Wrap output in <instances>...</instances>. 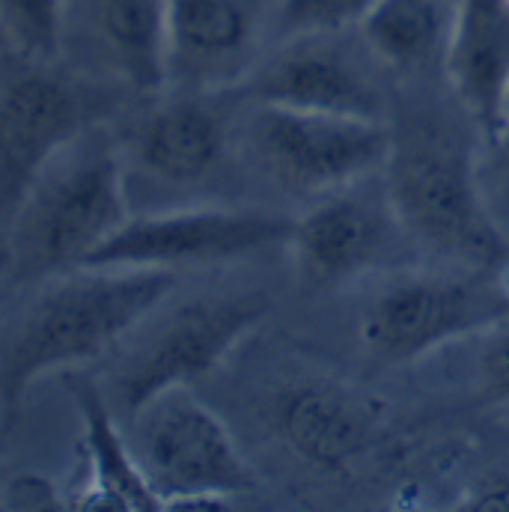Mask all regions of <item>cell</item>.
I'll list each match as a JSON object with an SVG mask.
<instances>
[{"label":"cell","instance_id":"18","mask_svg":"<svg viewBox=\"0 0 509 512\" xmlns=\"http://www.w3.org/2000/svg\"><path fill=\"white\" fill-rule=\"evenodd\" d=\"M509 78V6L504 0H462L447 81L474 114L483 137L498 123Z\"/></svg>","mask_w":509,"mask_h":512},{"label":"cell","instance_id":"3","mask_svg":"<svg viewBox=\"0 0 509 512\" xmlns=\"http://www.w3.org/2000/svg\"><path fill=\"white\" fill-rule=\"evenodd\" d=\"M131 218L120 140L105 126L63 146L3 221V271L15 286H39L81 268Z\"/></svg>","mask_w":509,"mask_h":512},{"label":"cell","instance_id":"9","mask_svg":"<svg viewBox=\"0 0 509 512\" xmlns=\"http://www.w3.org/2000/svg\"><path fill=\"white\" fill-rule=\"evenodd\" d=\"M292 218L239 206H167L131 215L84 265L99 268H197L259 256L289 245Z\"/></svg>","mask_w":509,"mask_h":512},{"label":"cell","instance_id":"10","mask_svg":"<svg viewBox=\"0 0 509 512\" xmlns=\"http://www.w3.org/2000/svg\"><path fill=\"white\" fill-rule=\"evenodd\" d=\"M382 63L349 30H307L280 36L262 54L239 93L251 102L361 120H387Z\"/></svg>","mask_w":509,"mask_h":512},{"label":"cell","instance_id":"22","mask_svg":"<svg viewBox=\"0 0 509 512\" xmlns=\"http://www.w3.org/2000/svg\"><path fill=\"white\" fill-rule=\"evenodd\" d=\"M480 185L495 221L501 227L509 224V123L483 137Z\"/></svg>","mask_w":509,"mask_h":512},{"label":"cell","instance_id":"24","mask_svg":"<svg viewBox=\"0 0 509 512\" xmlns=\"http://www.w3.org/2000/svg\"><path fill=\"white\" fill-rule=\"evenodd\" d=\"M509 123V78H507V84H504V93H501V108H498V123H495V128L492 131H498L501 126H507ZM489 131V134H492ZM486 134V137H489Z\"/></svg>","mask_w":509,"mask_h":512},{"label":"cell","instance_id":"25","mask_svg":"<svg viewBox=\"0 0 509 512\" xmlns=\"http://www.w3.org/2000/svg\"><path fill=\"white\" fill-rule=\"evenodd\" d=\"M504 3H507V6H509V0H504Z\"/></svg>","mask_w":509,"mask_h":512},{"label":"cell","instance_id":"7","mask_svg":"<svg viewBox=\"0 0 509 512\" xmlns=\"http://www.w3.org/2000/svg\"><path fill=\"white\" fill-rule=\"evenodd\" d=\"M256 173L292 197H325L379 176L390 152L387 120L295 111L256 102L239 131Z\"/></svg>","mask_w":509,"mask_h":512},{"label":"cell","instance_id":"17","mask_svg":"<svg viewBox=\"0 0 509 512\" xmlns=\"http://www.w3.org/2000/svg\"><path fill=\"white\" fill-rule=\"evenodd\" d=\"M462 0H376L355 33L399 78L447 75Z\"/></svg>","mask_w":509,"mask_h":512},{"label":"cell","instance_id":"19","mask_svg":"<svg viewBox=\"0 0 509 512\" xmlns=\"http://www.w3.org/2000/svg\"><path fill=\"white\" fill-rule=\"evenodd\" d=\"M9 51L33 60H57L66 45L69 0H0Z\"/></svg>","mask_w":509,"mask_h":512},{"label":"cell","instance_id":"1","mask_svg":"<svg viewBox=\"0 0 509 512\" xmlns=\"http://www.w3.org/2000/svg\"><path fill=\"white\" fill-rule=\"evenodd\" d=\"M382 179L414 245L450 265H501L507 245L483 185V128L462 105L411 99L390 117Z\"/></svg>","mask_w":509,"mask_h":512},{"label":"cell","instance_id":"12","mask_svg":"<svg viewBox=\"0 0 509 512\" xmlns=\"http://www.w3.org/2000/svg\"><path fill=\"white\" fill-rule=\"evenodd\" d=\"M280 0H167V90H239L262 60Z\"/></svg>","mask_w":509,"mask_h":512},{"label":"cell","instance_id":"13","mask_svg":"<svg viewBox=\"0 0 509 512\" xmlns=\"http://www.w3.org/2000/svg\"><path fill=\"white\" fill-rule=\"evenodd\" d=\"M224 93H158L120 140L126 176L137 173L170 194L200 191L221 176L233 146Z\"/></svg>","mask_w":509,"mask_h":512},{"label":"cell","instance_id":"16","mask_svg":"<svg viewBox=\"0 0 509 512\" xmlns=\"http://www.w3.org/2000/svg\"><path fill=\"white\" fill-rule=\"evenodd\" d=\"M66 387L81 411L84 423V480L75 489V510H161V498L146 480L131 441L117 426L120 414L108 402L105 387L75 373L66 376Z\"/></svg>","mask_w":509,"mask_h":512},{"label":"cell","instance_id":"2","mask_svg":"<svg viewBox=\"0 0 509 512\" xmlns=\"http://www.w3.org/2000/svg\"><path fill=\"white\" fill-rule=\"evenodd\" d=\"M176 286L164 268H99L81 265L39 283L33 301L3 337V408L48 373L99 361L120 349L131 331L161 307Z\"/></svg>","mask_w":509,"mask_h":512},{"label":"cell","instance_id":"20","mask_svg":"<svg viewBox=\"0 0 509 512\" xmlns=\"http://www.w3.org/2000/svg\"><path fill=\"white\" fill-rule=\"evenodd\" d=\"M373 6L376 0H280L277 33L289 36L307 30H355Z\"/></svg>","mask_w":509,"mask_h":512},{"label":"cell","instance_id":"11","mask_svg":"<svg viewBox=\"0 0 509 512\" xmlns=\"http://www.w3.org/2000/svg\"><path fill=\"white\" fill-rule=\"evenodd\" d=\"M373 179L325 194L295 218L286 248L307 289H328L370 271H384L396 256L399 239H408L384 179L382 188H373Z\"/></svg>","mask_w":509,"mask_h":512},{"label":"cell","instance_id":"6","mask_svg":"<svg viewBox=\"0 0 509 512\" xmlns=\"http://www.w3.org/2000/svg\"><path fill=\"white\" fill-rule=\"evenodd\" d=\"M126 423L161 510H221L254 486L230 429L191 387L164 390Z\"/></svg>","mask_w":509,"mask_h":512},{"label":"cell","instance_id":"21","mask_svg":"<svg viewBox=\"0 0 509 512\" xmlns=\"http://www.w3.org/2000/svg\"><path fill=\"white\" fill-rule=\"evenodd\" d=\"M477 379L501 405H509V313L477 334Z\"/></svg>","mask_w":509,"mask_h":512},{"label":"cell","instance_id":"15","mask_svg":"<svg viewBox=\"0 0 509 512\" xmlns=\"http://www.w3.org/2000/svg\"><path fill=\"white\" fill-rule=\"evenodd\" d=\"M69 30L126 90L167 93V0H69Z\"/></svg>","mask_w":509,"mask_h":512},{"label":"cell","instance_id":"5","mask_svg":"<svg viewBox=\"0 0 509 512\" xmlns=\"http://www.w3.org/2000/svg\"><path fill=\"white\" fill-rule=\"evenodd\" d=\"M265 292H212L155 307L120 346L105 384L120 420L173 387H191L215 373L268 316Z\"/></svg>","mask_w":509,"mask_h":512},{"label":"cell","instance_id":"14","mask_svg":"<svg viewBox=\"0 0 509 512\" xmlns=\"http://www.w3.org/2000/svg\"><path fill=\"white\" fill-rule=\"evenodd\" d=\"M280 441L310 468L349 471L373 444L379 408L355 387L310 379L286 387L271 408Z\"/></svg>","mask_w":509,"mask_h":512},{"label":"cell","instance_id":"8","mask_svg":"<svg viewBox=\"0 0 509 512\" xmlns=\"http://www.w3.org/2000/svg\"><path fill=\"white\" fill-rule=\"evenodd\" d=\"M0 90V212L18 209L36 173L75 137L102 126L114 108L111 84L66 72L57 60L9 51Z\"/></svg>","mask_w":509,"mask_h":512},{"label":"cell","instance_id":"23","mask_svg":"<svg viewBox=\"0 0 509 512\" xmlns=\"http://www.w3.org/2000/svg\"><path fill=\"white\" fill-rule=\"evenodd\" d=\"M462 507L465 510H509V477H498V480L486 483Z\"/></svg>","mask_w":509,"mask_h":512},{"label":"cell","instance_id":"4","mask_svg":"<svg viewBox=\"0 0 509 512\" xmlns=\"http://www.w3.org/2000/svg\"><path fill=\"white\" fill-rule=\"evenodd\" d=\"M509 313V265L384 268L364 292L358 340L384 367L477 337Z\"/></svg>","mask_w":509,"mask_h":512}]
</instances>
